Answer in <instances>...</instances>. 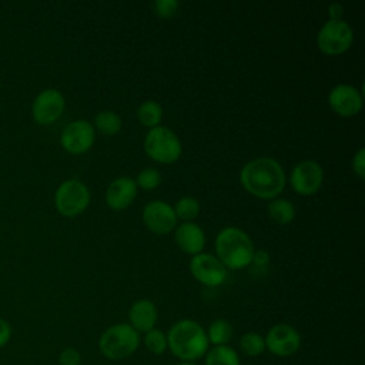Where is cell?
Listing matches in <instances>:
<instances>
[{
  "instance_id": "f1b7e54d",
  "label": "cell",
  "mask_w": 365,
  "mask_h": 365,
  "mask_svg": "<svg viewBox=\"0 0 365 365\" xmlns=\"http://www.w3.org/2000/svg\"><path fill=\"white\" fill-rule=\"evenodd\" d=\"M352 168H354V173L359 178L365 177V150L364 148H359L355 153V155L352 158Z\"/></svg>"
},
{
  "instance_id": "e0dca14e",
  "label": "cell",
  "mask_w": 365,
  "mask_h": 365,
  "mask_svg": "<svg viewBox=\"0 0 365 365\" xmlns=\"http://www.w3.org/2000/svg\"><path fill=\"white\" fill-rule=\"evenodd\" d=\"M157 308L150 299L135 301L128 312L131 327L138 332H148L157 322Z\"/></svg>"
},
{
  "instance_id": "ffe728a7",
  "label": "cell",
  "mask_w": 365,
  "mask_h": 365,
  "mask_svg": "<svg viewBox=\"0 0 365 365\" xmlns=\"http://www.w3.org/2000/svg\"><path fill=\"white\" fill-rule=\"evenodd\" d=\"M205 365H240V358L232 348L217 345L207 352Z\"/></svg>"
},
{
  "instance_id": "7a4b0ae2",
  "label": "cell",
  "mask_w": 365,
  "mask_h": 365,
  "mask_svg": "<svg viewBox=\"0 0 365 365\" xmlns=\"http://www.w3.org/2000/svg\"><path fill=\"white\" fill-rule=\"evenodd\" d=\"M167 348L184 362H192L205 355L208 349V338L198 322L192 319H181L168 331Z\"/></svg>"
},
{
  "instance_id": "1f68e13d",
  "label": "cell",
  "mask_w": 365,
  "mask_h": 365,
  "mask_svg": "<svg viewBox=\"0 0 365 365\" xmlns=\"http://www.w3.org/2000/svg\"><path fill=\"white\" fill-rule=\"evenodd\" d=\"M344 7L339 3H332L328 7V14H329V20H341Z\"/></svg>"
},
{
  "instance_id": "6da1fadb",
  "label": "cell",
  "mask_w": 365,
  "mask_h": 365,
  "mask_svg": "<svg viewBox=\"0 0 365 365\" xmlns=\"http://www.w3.org/2000/svg\"><path fill=\"white\" fill-rule=\"evenodd\" d=\"M240 180L248 192L262 200L275 198L285 187V173L281 164L271 157L248 161L240 173Z\"/></svg>"
},
{
  "instance_id": "44dd1931",
  "label": "cell",
  "mask_w": 365,
  "mask_h": 365,
  "mask_svg": "<svg viewBox=\"0 0 365 365\" xmlns=\"http://www.w3.org/2000/svg\"><path fill=\"white\" fill-rule=\"evenodd\" d=\"M94 125L100 133H103L106 135H113L121 130L123 121L117 113H114L111 110H104V111H100L96 114Z\"/></svg>"
},
{
  "instance_id": "7402d4cb",
  "label": "cell",
  "mask_w": 365,
  "mask_h": 365,
  "mask_svg": "<svg viewBox=\"0 0 365 365\" xmlns=\"http://www.w3.org/2000/svg\"><path fill=\"white\" fill-rule=\"evenodd\" d=\"M208 342L217 345H225L232 338V327L225 319H215L211 322L207 332Z\"/></svg>"
},
{
  "instance_id": "9c48e42d",
  "label": "cell",
  "mask_w": 365,
  "mask_h": 365,
  "mask_svg": "<svg viewBox=\"0 0 365 365\" xmlns=\"http://www.w3.org/2000/svg\"><path fill=\"white\" fill-rule=\"evenodd\" d=\"M64 96L56 88H46L40 91L31 106V114L36 123L47 125L60 118L64 111Z\"/></svg>"
},
{
  "instance_id": "9a60e30c",
  "label": "cell",
  "mask_w": 365,
  "mask_h": 365,
  "mask_svg": "<svg viewBox=\"0 0 365 365\" xmlns=\"http://www.w3.org/2000/svg\"><path fill=\"white\" fill-rule=\"evenodd\" d=\"M137 197V184L130 177L113 180L106 190V202L111 210H125Z\"/></svg>"
},
{
  "instance_id": "484cf974",
  "label": "cell",
  "mask_w": 365,
  "mask_h": 365,
  "mask_svg": "<svg viewBox=\"0 0 365 365\" xmlns=\"http://www.w3.org/2000/svg\"><path fill=\"white\" fill-rule=\"evenodd\" d=\"M135 184L144 190H153L155 187L160 185L161 182V175L158 173L157 168H153V167H148V168H144L138 173L137 178L134 180Z\"/></svg>"
},
{
  "instance_id": "52a82bcc",
  "label": "cell",
  "mask_w": 365,
  "mask_h": 365,
  "mask_svg": "<svg viewBox=\"0 0 365 365\" xmlns=\"http://www.w3.org/2000/svg\"><path fill=\"white\" fill-rule=\"evenodd\" d=\"M354 41V31L345 20H328L317 34L318 48L328 56L346 51Z\"/></svg>"
},
{
  "instance_id": "3957f363",
  "label": "cell",
  "mask_w": 365,
  "mask_h": 365,
  "mask_svg": "<svg viewBox=\"0 0 365 365\" xmlns=\"http://www.w3.org/2000/svg\"><path fill=\"white\" fill-rule=\"evenodd\" d=\"M215 251V257L225 268L241 269L251 264L255 250L247 232L237 227H225L217 234Z\"/></svg>"
},
{
  "instance_id": "cb8c5ba5",
  "label": "cell",
  "mask_w": 365,
  "mask_h": 365,
  "mask_svg": "<svg viewBox=\"0 0 365 365\" xmlns=\"http://www.w3.org/2000/svg\"><path fill=\"white\" fill-rule=\"evenodd\" d=\"M241 351L248 356H257L265 349L264 338L257 332H247L240 339Z\"/></svg>"
},
{
  "instance_id": "277c9868",
  "label": "cell",
  "mask_w": 365,
  "mask_h": 365,
  "mask_svg": "<svg viewBox=\"0 0 365 365\" xmlns=\"http://www.w3.org/2000/svg\"><path fill=\"white\" fill-rule=\"evenodd\" d=\"M140 345L138 332L128 324H115L107 328L98 341L100 352L113 361L130 356Z\"/></svg>"
},
{
  "instance_id": "d4e9b609",
  "label": "cell",
  "mask_w": 365,
  "mask_h": 365,
  "mask_svg": "<svg viewBox=\"0 0 365 365\" xmlns=\"http://www.w3.org/2000/svg\"><path fill=\"white\" fill-rule=\"evenodd\" d=\"M144 344L153 354H163L167 349V335L160 329H150L144 335Z\"/></svg>"
},
{
  "instance_id": "ba28073f",
  "label": "cell",
  "mask_w": 365,
  "mask_h": 365,
  "mask_svg": "<svg viewBox=\"0 0 365 365\" xmlns=\"http://www.w3.org/2000/svg\"><path fill=\"white\" fill-rule=\"evenodd\" d=\"M191 275L201 284L208 287L221 285L227 279V268L212 254L200 252L192 255L190 261Z\"/></svg>"
},
{
  "instance_id": "83f0119b",
  "label": "cell",
  "mask_w": 365,
  "mask_h": 365,
  "mask_svg": "<svg viewBox=\"0 0 365 365\" xmlns=\"http://www.w3.org/2000/svg\"><path fill=\"white\" fill-rule=\"evenodd\" d=\"M58 364L60 365H80L81 364V355L76 348H64L58 355Z\"/></svg>"
},
{
  "instance_id": "5bb4252c",
  "label": "cell",
  "mask_w": 365,
  "mask_h": 365,
  "mask_svg": "<svg viewBox=\"0 0 365 365\" xmlns=\"http://www.w3.org/2000/svg\"><path fill=\"white\" fill-rule=\"evenodd\" d=\"M329 107L341 117H352L362 108V96L351 84H338L328 94Z\"/></svg>"
},
{
  "instance_id": "4fadbf2b",
  "label": "cell",
  "mask_w": 365,
  "mask_h": 365,
  "mask_svg": "<svg viewBox=\"0 0 365 365\" xmlns=\"http://www.w3.org/2000/svg\"><path fill=\"white\" fill-rule=\"evenodd\" d=\"M264 342L265 348H268L271 354L278 356H288L298 351L301 345V336L294 327L288 324H277L268 331Z\"/></svg>"
},
{
  "instance_id": "d6986e66",
  "label": "cell",
  "mask_w": 365,
  "mask_h": 365,
  "mask_svg": "<svg viewBox=\"0 0 365 365\" xmlns=\"http://www.w3.org/2000/svg\"><path fill=\"white\" fill-rule=\"evenodd\" d=\"M268 215L275 222L285 225L289 224L295 217V207L289 200L277 198L268 204Z\"/></svg>"
},
{
  "instance_id": "603a6c76",
  "label": "cell",
  "mask_w": 365,
  "mask_h": 365,
  "mask_svg": "<svg viewBox=\"0 0 365 365\" xmlns=\"http://www.w3.org/2000/svg\"><path fill=\"white\" fill-rule=\"evenodd\" d=\"M177 220L191 222L200 212V202L194 197H181L173 207Z\"/></svg>"
},
{
  "instance_id": "4316f807",
  "label": "cell",
  "mask_w": 365,
  "mask_h": 365,
  "mask_svg": "<svg viewBox=\"0 0 365 365\" xmlns=\"http://www.w3.org/2000/svg\"><path fill=\"white\" fill-rule=\"evenodd\" d=\"M153 10L157 16L163 19L173 17L178 10V1L177 0H155L153 3Z\"/></svg>"
},
{
  "instance_id": "f546056e",
  "label": "cell",
  "mask_w": 365,
  "mask_h": 365,
  "mask_svg": "<svg viewBox=\"0 0 365 365\" xmlns=\"http://www.w3.org/2000/svg\"><path fill=\"white\" fill-rule=\"evenodd\" d=\"M268 262H269V254L265 250H257L252 254L250 265H252L254 268H267Z\"/></svg>"
},
{
  "instance_id": "30bf717a",
  "label": "cell",
  "mask_w": 365,
  "mask_h": 365,
  "mask_svg": "<svg viewBox=\"0 0 365 365\" xmlns=\"http://www.w3.org/2000/svg\"><path fill=\"white\" fill-rule=\"evenodd\" d=\"M324 180L322 167L314 160L299 161L291 171L289 182L301 195H311L319 190Z\"/></svg>"
},
{
  "instance_id": "d6a6232c",
  "label": "cell",
  "mask_w": 365,
  "mask_h": 365,
  "mask_svg": "<svg viewBox=\"0 0 365 365\" xmlns=\"http://www.w3.org/2000/svg\"><path fill=\"white\" fill-rule=\"evenodd\" d=\"M178 365H195V364H192V362H181Z\"/></svg>"
},
{
  "instance_id": "8fae6325",
  "label": "cell",
  "mask_w": 365,
  "mask_h": 365,
  "mask_svg": "<svg viewBox=\"0 0 365 365\" xmlns=\"http://www.w3.org/2000/svg\"><path fill=\"white\" fill-rule=\"evenodd\" d=\"M144 225L160 235L171 232L177 225V217L173 207L161 200H153L143 208Z\"/></svg>"
},
{
  "instance_id": "5b68a950",
  "label": "cell",
  "mask_w": 365,
  "mask_h": 365,
  "mask_svg": "<svg viewBox=\"0 0 365 365\" xmlns=\"http://www.w3.org/2000/svg\"><path fill=\"white\" fill-rule=\"evenodd\" d=\"M144 151L150 158L161 164H171L180 158L182 147L174 131L167 127L157 125L148 130L144 138Z\"/></svg>"
},
{
  "instance_id": "8992f818",
  "label": "cell",
  "mask_w": 365,
  "mask_h": 365,
  "mask_svg": "<svg viewBox=\"0 0 365 365\" xmlns=\"http://www.w3.org/2000/svg\"><path fill=\"white\" fill-rule=\"evenodd\" d=\"M90 202V191L87 185L77 180L70 178L63 181L54 194V204L57 211L64 217H76L81 214Z\"/></svg>"
},
{
  "instance_id": "4dcf8cb0",
  "label": "cell",
  "mask_w": 365,
  "mask_h": 365,
  "mask_svg": "<svg viewBox=\"0 0 365 365\" xmlns=\"http://www.w3.org/2000/svg\"><path fill=\"white\" fill-rule=\"evenodd\" d=\"M11 339V325L4 318H0V348L6 346Z\"/></svg>"
},
{
  "instance_id": "ac0fdd59",
  "label": "cell",
  "mask_w": 365,
  "mask_h": 365,
  "mask_svg": "<svg viewBox=\"0 0 365 365\" xmlns=\"http://www.w3.org/2000/svg\"><path fill=\"white\" fill-rule=\"evenodd\" d=\"M137 118L144 127L154 128L163 118V108L157 101L145 100L137 108Z\"/></svg>"
},
{
  "instance_id": "2e32d148",
  "label": "cell",
  "mask_w": 365,
  "mask_h": 365,
  "mask_svg": "<svg viewBox=\"0 0 365 365\" xmlns=\"http://www.w3.org/2000/svg\"><path fill=\"white\" fill-rule=\"evenodd\" d=\"M175 242L178 247L191 255H197L202 252L205 245V234L200 225L195 222H182L175 228L174 234Z\"/></svg>"
},
{
  "instance_id": "7c38bea8",
  "label": "cell",
  "mask_w": 365,
  "mask_h": 365,
  "mask_svg": "<svg viewBox=\"0 0 365 365\" xmlns=\"http://www.w3.org/2000/svg\"><path fill=\"white\" fill-rule=\"evenodd\" d=\"M94 138V127L87 120H74L64 127L60 143L66 151L83 154L91 148Z\"/></svg>"
}]
</instances>
